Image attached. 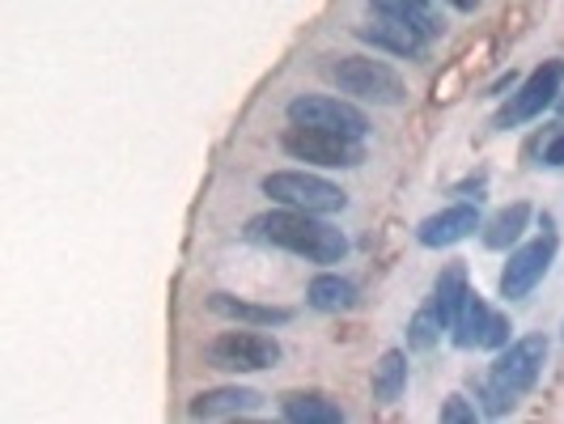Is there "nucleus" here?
Instances as JSON below:
<instances>
[{"instance_id":"obj_1","label":"nucleus","mask_w":564,"mask_h":424,"mask_svg":"<svg viewBox=\"0 0 564 424\" xmlns=\"http://www.w3.org/2000/svg\"><path fill=\"white\" fill-rule=\"evenodd\" d=\"M254 242H268V247H281V251L297 254V259H311V263H339L348 254V238L339 233L332 221H323L318 213H302V208H276V213H263L247 226Z\"/></svg>"},{"instance_id":"obj_2","label":"nucleus","mask_w":564,"mask_h":424,"mask_svg":"<svg viewBox=\"0 0 564 424\" xmlns=\"http://www.w3.org/2000/svg\"><path fill=\"white\" fill-rule=\"evenodd\" d=\"M543 361H547V339L543 336H522V339H513V344H506L501 357L492 361L488 382L480 387L484 412H488V416L509 412V407L539 382Z\"/></svg>"},{"instance_id":"obj_3","label":"nucleus","mask_w":564,"mask_h":424,"mask_svg":"<svg viewBox=\"0 0 564 424\" xmlns=\"http://www.w3.org/2000/svg\"><path fill=\"white\" fill-rule=\"evenodd\" d=\"M327 77L344 94H352L361 102H378V107H399L408 98L403 77H399L391 64H382V59L373 56H332L327 59Z\"/></svg>"},{"instance_id":"obj_4","label":"nucleus","mask_w":564,"mask_h":424,"mask_svg":"<svg viewBox=\"0 0 564 424\" xmlns=\"http://www.w3.org/2000/svg\"><path fill=\"white\" fill-rule=\"evenodd\" d=\"M281 149L293 162H306V166L323 170H352L366 162V149H361L357 137L327 132V128H306V123H293L281 137Z\"/></svg>"},{"instance_id":"obj_5","label":"nucleus","mask_w":564,"mask_h":424,"mask_svg":"<svg viewBox=\"0 0 564 424\" xmlns=\"http://www.w3.org/2000/svg\"><path fill=\"white\" fill-rule=\"evenodd\" d=\"M263 196H272L276 204H284V208L318 213V217L339 213V208L348 204L344 187H336V183L323 178V174H306V170H272V174L263 178Z\"/></svg>"},{"instance_id":"obj_6","label":"nucleus","mask_w":564,"mask_h":424,"mask_svg":"<svg viewBox=\"0 0 564 424\" xmlns=\"http://www.w3.org/2000/svg\"><path fill=\"white\" fill-rule=\"evenodd\" d=\"M204 361L226 373H259L281 361V344L259 331H221L217 339H208Z\"/></svg>"},{"instance_id":"obj_7","label":"nucleus","mask_w":564,"mask_h":424,"mask_svg":"<svg viewBox=\"0 0 564 424\" xmlns=\"http://www.w3.org/2000/svg\"><path fill=\"white\" fill-rule=\"evenodd\" d=\"M556 247H561L556 229H543L539 238H531L527 247H518V251L509 254L506 272H501V297H506V302H522V297L547 276V268H552V259H556Z\"/></svg>"},{"instance_id":"obj_8","label":"nucleus","mask_w":564,"mask_h":424,"mask_svg":"<svg viewBox=\"0 0 564 424\" xmlns=\"http://www.w3.org/2000/svg\"><path fill=\"white\" fill-rule=\"evenodd\" d=\"M289 123L327 128V132H344V137H357V141H366V132H369L366 111H357V107L344 102V98H327V94H297V98L289 102Z\"/></svg>"},{"instance_id":"obj_9","label":"nucleus","mask_w":564,"mask_h":424,"mask_svg":"<svg viewBox=\"0 0 564 424\" xmlns=\"http://www.w3.org/2000/svg\"><path fill=\"white\" fill-rule=\"evenodd\" d=\"M561 89H564V59H543L535 73L522 81V89L509 98L506 111L497 115V128H518V123H527V119L543 115L552 102H556Z\"/></svg>"},{"instance_id":"obj_10","label":"nucleus","mask_w":564,"mask_h":424,"mask_svg":"<svg viewBox=\"0 0 564 424\" xmlns=\"http://www.w3.org/2000/svg\"><path fill=\"white\" fill-rule=\"evenodd\" d=\"M451 331L458 348H506L509 318L506 314H492L480 293H471V297L463 302V311H458Z\"/></svg>"},{"instance_id":"obj_11","label":"nucleus","mask_w":564,"mask_h":424,"mask_svg":"<svg viewBox=\"0 0 564 424\" xmlns=\"http://www.w3.org/2000/svg\"><path fill=\"white\" fill-rule=\"evenodd\" d=\"M476 229H480V208H476V204H451V208L424 217L421 229H416V238H421V247L442 251V247H458V242L471 238Z\"/></svg>"},{"instance_id":"obj_12","label":"nucleus","mask_w":564,"mask_h":424,"mask_svg":"<svg viewBox=\"0 0 564 424\" xmlns=\"http://www.w3.org/2000/svg\"><path fill=\"white\" fill-rule=\"evenodd\" d=\"M357 39H361V43H373L378 52H391V56H408V59H421L424 47H429V39H424L416 26L395 22V18H382V13H378V22L357 26Z\"/></svg>"},{"instance_id":"obj_13","label":"nucleus","mask_w":564,"mask_h":424,"mask_svg":"<svg viewBox=\"0 0 564 424\" xmlns=\"http://www.w3.org/2000/svg\"><path fill=\"white\" fill-rule=\"evenodd\" d=\"M263 407V395L251 391V387H217V391H199L192 399V416L196 421H221V416H247V412H259Z\"/></svg>"},{"instance_id":"obj_14","label":"nucleus","mask_w":564,"mask_h":424,"mask_svg":"<svg viewBox=\"0 0 564 424\" xmlns=\"http://www.w3.org/2000/svg\"><path fill=\"white\" fill-rule=\"evenodd\" d=\"M208 311L234 318V323H251V327H281L293 318V311H284V306H259V302H242V297H229V293H213Z\"/></svg>"},{"instance_id":"obj_15","label":"nucleus","mask_w":564,"mask_h":424,"mask_svg":"<svg viewBox=\"0 0 564 424\" xmlns=\"http://www.w3.org/2000/svg\"><path fill=\"white\" fill-rule=\"evenodd\" d=\"M281 412L297 424H339L344 421V407L332 403L327 395H314V391H293V395H284Z\"/></svg>"},{"instance_id":"obj_16","label":"nucleus","mask_w":564,"mask_h":424,"mask_svg":"<svg viewBox=\"0 0 564 424\" xmlns=\"http://www.w3.org/2000/svg\"><path fill=\"white\" fill-rule=\"evenodd\" d=\"M471 297V289H467V272L454 263V268H446L442 276H437V284H433V311H437V318L446 323V331L454 327V318H458V311H463V302Z\"/></svg>"},{"instance_id":"obj_17","label":"nucleus","mask_w":564,"mask_h":424,"mask_svg":"<svg viewBox=\"0 0 564 424\" xmlns=\"http://www.w3.org/2000/svg\"><path fill=\"white\" fill-rule=\"evenodd\" d=\"M531 226V204H509V208H501L488 226H484V247L488 251H509L518 238H522V229Z\"/></svg>"},{"instance_id":"obj_18","label":"nucleus","mask_w":564,"mask_h":424,"mask_svg":"<svg viewBox=\"0 0 564 424\" xmlns=\"http://www.w3.org/2000/svg\"><path fill=\"white\" fill-rule=\"evenodd\" d=\"M311 306L327 314H344L357 306V284L336 276V272H323L311 281Z\"/></svg>"},{"instance_id":"obj_19","label":"nucleus","mask_w":564,"mask_h":424,"mask_svg":"<svg viewBox=\"0 0 564 424\" xmlns=\"http://www.w3.org/2000/svg\"><path fill=\"white\" fill-rule=\"evenodd\" d=\"M403 387H408V357L391 348V352H382V361L373 366V399L378 403H395L403 395Z\"/></svg>"},{"instance_id":"obj_20","label":"nucleus","mask_w":564,"mask_h":424,"mask_svg":"<svg viewBox=\"0 0 564 424\" xmlns=\"http://www.w3.org/2000/svg\"><path fill=\"white\" fill-rule=\"evenodd\" d=\"M382 18H395V22H408V26H416L424 39H437V22H433V9H429V0H369Z\"/></svg>"},{"instance_id":"obj_21","label":"nucleus","mask_w":564,"mask_h":424,"mask_svg":"<svg viewBox=\"0 0 564 424\" xmlns=\"http://www.w3.org/2000/svg\"><path fill=\"white\" fill-rule=\"evenodd\" d=\"M442 327H446V323H442V318H437V311H433V302H429V306H421V311H416V318H412V323H408V344H412V348H433V344H437V336H442Z\"/></svg>"},{"instance_id":"obj_22","label":"nucleus","mask_w":564,"mask_h":424,"mask_svg":"<svg viewBox=\"0 0 564 424\" xmlns=\"http://www.w3.org/2000/svg\"><path fill=\"white\" fill-rule=\"evenodd\" d=\"M442 424H476V407L467 403V395H451L442 407Z\"/></svg>"},{"instance_id":"obj_23","label":"nucleus","mask_w":564,"mask_h":424,"mask_svg":"<svg viewBox=\"0 0 564 424\" xmlns=\"http://www.w3.org/2000/svg\"><path fill=\"white\" fill-rule=\"evenodd\" d=\"M543 162H547V166H564V132L547 141V149H543Z\"/></svg>"},{"instance_id":"obj_24","label":"nucleus","mask_w":564,"mask_h":424,"mask_svg":"<svg viewBox=\"0 0 564 424\" xmlns=\"http://www.w3.org/2000/svg\"><path fill=\"white\" fill-rule=\"evenodd\" d=\"M454 9H463V13H471V9H476V4H480V0H451Z\"/></svg>"}]
</instances>
